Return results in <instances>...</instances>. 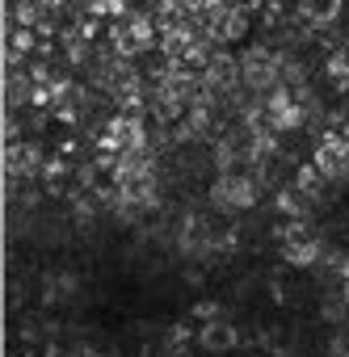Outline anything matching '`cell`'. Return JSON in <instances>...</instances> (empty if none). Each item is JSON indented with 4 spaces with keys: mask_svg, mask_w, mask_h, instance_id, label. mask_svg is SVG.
Returning <instances> with one entry per match:
<instances>
[{
    "mask_svg": "<svg viewBox=\"0 0 349 357\" xmlns=\"http://www.w3.org/2000/svg\"><path fill=\"white\" fill-rule=\"evenodd\" d=\"M240 80H244L253 93H269V89L282 84V59L257 47V51L244 55V63H240Z\"/></svg>",
    "mask_w": 349,
    "mask_h": 357,
    "instance_id": "obj_1",
    "label": "cell"
},
{
    "mask_svg": "<svg viewBox=\"0 0 349 357\" xmlns=\"http://www.w3.org/2000/svg\"><path fill=\"white\" fill-rule=\"evenodd\" d=\"M211 198H215L219 206L244 211V206L257 202V176H248V172H223L219 181H215V190H211Z\"/></svg>",
    "mask_w": 349,
    "mask_h": 357,
    "instance_id": "obj_2",
    "label": "cell"
},
{
    "mask_svg": "<svg viewBox=\"0 0 349 357\" xmlns=\"http://www.w3.org/2000/svg\"><path fill=\"white\" fill-rule=\"evenodd\" d=\"M202 84L207 89H219V93H232L240 84V63L232 55H215L207 68H202Z\"/></svg>",
    "mask_w": 349,
    "mask_h": 357,
    "instance_id": "obj_3",
    "label": "cell"
},
{
    "mask_svg": "<svg viewBox=\"0 0 349 357\" xmlns=\"http://www.w3.org/2000/svg\"><path fill=\"white\" fill-rule=\"evenodd\" d=\"M202 349H211V353H228L232 344H236V328L232 324H223V319H207V328H202Z\"/></svg>",
    "mask_w": 349,
    "mask_h": 357,
    "instance_id": "obj_4",
    "label": "cell"
},
{
    "mask_svg": "<svg viewBox=\"0 0 349 357\" xmlns=\"http://www.w3.org/2000/svg\"><path fill=\"white\" fill-rule=\"evenodd\" d=\"M299 13H303V22H311V26H328V22H336V13H341V0H299Z\"/></svg>",
    "mask_w": 349,
    "mask_h": 357,
    "instance_id": "obj_5",
    "label": "cell"
},
{
    "mask_svg": "<svg viewBox=\"0 0 349 357\" xmlns=\"http://www.w3.org/2000/svg\"><path fill=\"white\" fill-rule=\"evenodd\" d=\"M126 30H131V38H135L139 51H147L151 38H156V22H151L147 13H131V17H126Z\"/></svg>",
    "mask_w": 349,
    "mask_h": 357,
    "instance_id": "obj_6",
    "label": "cell"
},
{
    "mask_svg": "<svg viewBox=\"0 0 349 357\" xmlns=\"http://www.w3.org/2000/svg\"><path fill=\"white\" fill-rule=\"evenodd\" d=\"M307 122V109L299 105V101H290L286 109H278V114H269V130H299Z\"/></svg>",
    "mask_w": 349,
    "mask_h": 357,
    "instance_id": "obj_7",
    "label": "cell"
},
{
    "mask_svg": "<svg viewBox=\"0 0 349 357\" xmlns=\"http://www.w3.org/2000/svg\"><path fill=\"white\" fill-rule=\"evenodd\" d=\"M295 190H299V194H307V198H315V194L324 190V172H320L315 164H303V168L295 172Z\"/></svg>",
    "mask_w": 349,
    "mask_h": 357,
    "instance_id": "obj_8",
    "label": "cell"
},
{
    "mask_svg": "<svg viewBox=\"0 0 349 357\" xmlns=\"http://www.w3.org/2000/svg\"><path fill=\"white\" fill-rule=\"evenodd\" d=\"M110 47H114V55H122V59H131L139 47H135V38H131V30L126 26H114L110 30Z\"/></svg>",
    "mask_w": 349,
    "mask_h": 357,
    "instance_id": "obj_9",
    "label": "cell"
},
{
    "mask_svg": "<svg viewBox=\"0 0 349 357\" xmlns=\"http://www.w3.org/2000/svg\"><path fill=\"white\" fill-rule=\"evenodd\" d=\"M303 206H307V194H299V190H286V194H278V211H282V215H290V219H303Z\"/></svg>",
    "mask_w": 349,
    "mask_h": 357,
    "instance_id": "obj_10",
    "label": "cell"
},
{
    "mask_svg": "<svg viewBox=\"0 0 349 357\" xmlns=\"http://www.w3.org/2000/svg\"><path fill=\"white\" fill-rule=\"evenodd\" d=\"M328 76H332L336 89H349V51H336V55L328 59Z\"/></svg>",
    "mask_w": 349,
    "mask_h": 357,
    "instance_id": "obj_11",
    "label": "cell"
},
{
    "mask_svg": "<svg viewBox=\"0 0 349 357\" xmlns=\"http://www.w3.org/2000/svg\"><path fill=\"white\" fill-rule=\"evenodd\" d=\"M9 47H13V51H22V55H30V51H38L43 43H38V34H34V30H13Z\"/></svg>",
    "mask_w": 349,
    "mask_h": 357,
    "instance_id": "obj_12",
    "label": "cell"
},
{
    "mask_svg": "<svg viewBox=\"0 0 349 357\" xmlns=\"http://www.w3.org/2000/svg\"><path fill=\"white\" fill-rule=\"evenodd\" d=\"M43 176H47V181H51V190L59 194V181H64V176H68V155H59V160H47Z\"/></svg>",
    "mask_w": 349,
    "mask_h": 357,
    "instance_id": "obj_13",
    "label": "cell"
},
{
    "mask_svg": "<svg viewBox=\"0 0 349 357\" xmlns=\"http://www.w3.org/2000/svg\"><path fill=\"white\" fill-rule=\"evenodd\" d=\"M55 118L64 122V126H72V122H80V101H55Z\"/></svg>",
    "mask_w": 349,
    "mask_h": 357,
    "instance_id": "obj_14",
    "label": "cell"
},
{
    "mask_svg": "<svg viewBox=\"0 0 349 357\" xmlns=\"http://www.w3.org/2000/svg\"><path fill=\"white\" fill-rule=\"evenodd\" d=\"M26 76H30V80H34V84H51V80H55V76H51V68H47V63H34V68H30V72H26Z\"/></svg>",
    "mask_w": 349,
    "mask_h": 357,
    "instance_id": "obj_15",
    "label": "cell"
},
{
    "mask_svg": "<svg viewBox=\"0 0 349 357\" xmlns=\"http://www.w3.org/2000/svg\"><path fill=\"white\" fill-rule=\"evenodd\" d=\"M97 22H101V17H84V22H80L76 30H80V34H84V38L93 43V38H97Z\"/></svg>",
    "mask_w": 349,
    "mask_h": 357,
    "instance_id": "obj_16",
    "label": "cell"
},
{
    "mask_svg": "<svg viewBox=\"0 0 349 357\" xmlns=\"http://www.w3.org/2000/svg\"><path fill=\"white\" fill-rule=\"evenodd\" d=\"M336 357H349V344H345V349H341V353H336Z\"/></svg>",
    "mask_w": 349,
    "mask_h": 357,
    "instance_id": "obj_17",
    "label": "cell"
},
{
    "mask_svg": "<svg viewBox=\"0 0 349 357\" xmlns=\"http://www.w3.org/2000/svg\"><path fill=\"white\" fill-rule=\"evenodd\" d=\"M72 357H89V353H84V349H80V353H72Z\"/></svg>",
    "mask_w": 349,
    "mask_h": 357,
    "instance_id": "obj_18",
    "label": "cell"
}]
</instances>
